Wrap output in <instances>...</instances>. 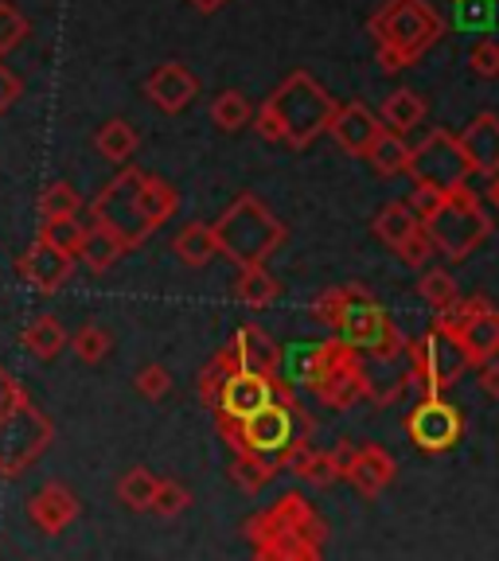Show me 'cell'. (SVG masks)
I'll return each mask as SVG.
<instances>
[{
    "label": "cell",
    "mask_w": 499,
    "mask_h": 561,
    "mask_svg": "<svg viewBox=\"0 0 499 561\" xmlns=\"http://www.w3.org/2000/svg\"><path fill=\"white\" fill-rule=\"evenodd\" d=\"M137 145H140L137 129H133L125 117H110V122L98 125V133H94L98 157L110 160V164H129L133 152H137Z\"/></svg>",
    "instance_id": "f1b7e54d"
},
{
    "label": "cell",
    "mask_w": 499,
    "mask_h": 561,
    "mask_svg": "<svg viewBox=\"0 0 499 561\" xmlns=\"http://www.w3.org/2000/svg\"><path fill=\"white\" fill-rule=\"evenodd\" d=\"M27 35H32V24H27L24 12H20L12 0H0V59L16 51Z\"/></svg>",
    "instance_id": "b9f144b4"
},
{
    "label": "cell",
    "mask_w": 499,
    "mask_h": 561,
    "mask_svg": "<svg viewBox=\"0 0 499 561\" xmlns=\"http://www.w3.org/2000/svg\"><path fill=\"white\" fill-rule=\"evenodd\" d=\"M336 98L328 94L308 70H293L277 82L270 98L254 110V129L262 140L308 149L320 133H328V122L336 114Z\"/></svg>",
    "instance_id": "6da1fadb"
},
{
    "label": "cell",
    "mask_w": 499,
    "mask_h": 561,
    "mask_svg": "<svg viewBox=\"0 0 499 561\" xmlns=\"http://www.w3.org/2000/svg\"><path fill=\"white\" fill-rule=\"evenodd\" d=\"M395 254L402 257V265H410V270H421V265L430 262L438 250H433V242H430V234H426V227H418L413 234H406L402 242L395 245Z\"/></svg>",
    "instance_id": "7dc6e473"
},
{
    "label": "cell",
    "mask_w": 499,
    "mask_h": 561,
    "mask_svg": "<svg viewBox=\"0 0 499 561\" xmlns=\"http://www.w3.org/2000/svg\"><path fill=\"white\" fill-rule=\"evenodd\" d=\"M82 230H87V222H79V215H63V219H44V222H39V242L55 245V250H63V254H70V257H79Z\"/></svg>",
    "instance_id": "8d00e7d4"
},
{
    "label": "cell",
    "mask_w": 499,
    "mask_h": 561,
    "mask_svg": "<svg viewBox=\"0 0 499 561\" xmlns=\"http://www.w3.org/2000/svg\"><path fill=\"white\" fill-rule=\"evenodd\" d=\"M125 254H129V242H125L122 230H114L110 222H90V227L82 230L79 257L87 262L90 273H110Z\"/></svg>",
    "instance_id": "7402d4cb"
},
{
    "label": "cell",
    "mask_w": 499,
    "mask_h": 561,
    "mask_svg": "<svg viewBox=\"0 0 499 561\" xmlns=\"http://www.w3.org/2000/svg\"><path fill=\"white\" fill-rule=\"evenodd\" d=\"M82 195L67 184V180H55L39 192V219H63V215H79Z\"/></svg>",
    "instance_id": "ab89813d"
},
{
    "label": "cell",
    "mask_w": 499,
    "mask_h": 561,
    "mask_svg": "<svg viewBox=\"0 0 499 561\" xmlns=\"http://www.w3.org/2000/svg\"><path fill=\"white\" fill-rule=\"evenodd\" d=\"M24 398V386L12 378L9 367H0V410H9L12 402H20Z\"/></svg>",
    "instance_id": "f5cc1de1"
},
{
    "label": "cell",
    "mask_w": 499,
    "mask_h": 561,
    "mask_svg": "<svg viewBox=\"0 0 499 561\" xmlns=\"http://www.w3.org/2000/svg\"><path fill=\"white\" fill-rule=\"evenodd\" d=\"M465 433V417L441 394H421L418 405L406 413V437L421 453H449Z\"/></svg>",
    "instance_id": "9c48e42d"
},
{
    "label": "cell",
    "mask_w": 499,
    "mask_h": 561,
    "mask_svg": "<svg viewBox=\"0 0 499 561\" xmlns=\"http://www.w3.org/2000/svg\"><path fill=\"white\" fill-rule=\"evenodd\" d=\"M20 343L27 347V355H35V359L52 363L55 355H59L63 347H67V332H63L59 316H32V324L20 332Z\"/></svg>",
    "instance_id": "4dcf8cb0"
},
{
    "label": "cell",
    "mask_w": 499,
    "mask_h": 561,
    "mask_svg": "<svg viewBox=\"0 0 499 561\" xmlns=\"http://www.w3.org/2000/svg\"><path fill=\"white\" fill-rule=\"evenodd\" d=\"M410 152H413V145L406 140V133H395V129H386L383 125V133L375 137V145H371L363 160H371V168L390 180V175H406V168H410Z\"/></svg>",
    "instance_id": "83f0119b"
},
{
    "label": "cell",
    "mask_w": 499,
    "mask_h": 561,
    "mask_svg": "<svg viewBox=\"0 0 499 561\" xmlns=\"http://www.w3.org/2000/svg\"><path fill=\"white\" fill-rule=\"evenodd\" d=\"M172 254L180 257L192 270H203L207 262L219 257V238H215V227L211 222H188L172 242Z\"/></svg>",
    "instance_id": "4316f807"
},
{
    "label": "cell",
    "mask_w": 499,
    "mask_h": 561,
    "mask_svg": "<svg viewBox=\"0 0 499 561\" xmlns=\"http://www.w3.org/2000/svg\"><path fill=\"white\" fill-rule=\"evenodd\" d=\"M211 227L219 238V257H227L230 265H265L290 238L285 222L254 192L235 195V203Z\"/></svg>",
    "instance_id": "3957f363"
},
{
    "label": "cell",
    "mask_w": 499,
    "mask_h": 561,
    "mask_svg": "<svg viewBox=\"0 0 499 561\" xmlns=\"http://www.w3.org/2000/svg\"><path fill=\"white\" fill-rule=\"evenodd\" d=\"M418 297L441 312V308L453 305L461 293H456V280H453V273H449V270H426L418 277Z\"/></svg>",
    "instance_id": "60d3db41"
},
{
    "label": "cell",
    "mask_w": 499,
    "mask_h": 561,
    "mask_svg": "<svg viewBox=\"0 0 499 561\" xmlns=\"http://www.w3.org/2000/svg\"><path fill=\"white\" fill-rule=\"evenodd\" d=\"M254 553L258 558H270V561H316L320 558V542L297 535V530H281V535H273L270 542L254 546Z\"/></svg>",
    "instance_id": "836d02e7"
},
{
    "label": "cell",
    "mask_w": 499,
    "mask_h": 561,
    "mask_svg": "<svg viewBox=\"0 0 499 561\" xmlns=\"http://www.w3.org/2000/svg\"><path fill=\"white\" fill-rule=\"evenodd\" d=\"M348 483L360 491L363 500H375L383 495L390 483H395V456L386 453L383 445H363L355 453V465L348 472Z\"/></svg>",
    "instance_id": "44dd1931"
},
{
    "label": "cell",
    "mask_w": 499,
    "mask_h": 561,
    "mask_svg": "<svg viewBox=\"0 0 499 561\" xmlns=\"http://www.w3.org/2000/svg\"><path fill=\"white\" fill-rule=\"evenodd\" d=\"M20 98H24V79H20V75L9 67V62L0 59V117L9 114V110L20 102Z\"/></svg>",
    "instance_id": "816d5d0a"
},
{
    "label": "cell",
    "mask_w": 499,
    "mask_h": 561,
    "mask_svg": "<svg viewBox=\"0 0 499 561\" xmlns=\"http://www.w3.org/2000/svg\"><path fill=\"white\" fill-rule=\"evenodd\" d=\"M378 122H383L386 129H395V133L418 129V125L426 122V98H421L418 90H410V87L390 90V94L383 98V105H378Z\"/></svg>",
    "instance_id": "484cf974"
},
{
    "label": "cell",
    "mask_w": 499,
    "mask_h": 561,
    "mask_svg": "<svg viewBox=\"0 0 499 561\" xmlns=\"http://www.w3.org/2000/svg\"><path fill=\"white\" fill-rule=\"evenodd\" d=\"M67 347L75 351V359L87 363V367H98V363L110 355V347H114V335L105 332L102 324H82L79 332L70 335Z\"/></svg>",
    "instance_id": "d590c367"
},
{
    "label": "cell",
    "mask_w": 499,
    "mask_h": 561,
    "mask_svg": "<svg viewBox=\"0 0 499 561\" xmlns=\"http://www.w3.org/2000/svg\"><path fill=\"white\" fill-rule=\"evenodd\" d=\"M386 324V312H383V305H378L375 297H371L367 289L355 297V305L348 308V316H343V324H340V332L336 335H343V340L351 343V347H367L371 340L378 335V328Z\"/></svg>",
    "instance_id": "603a6c76"
},
{
    "label": "cell",
    "mask_w": 499,
    "mask_h": 561,
    "mask_svg": "<svg viewBox=\"0 0 499 561\" xmlns=\"http://www.w3.org/2000/svg\"><path fill=\"white\" fill-rule=\"evenodd\" d=\"M438 324H445L449 332L461 340L468 363L480 367L488 359H499V308L488 297H456L449 308H441L433 316Z\"/></svg>",
    "instance_id": "52a82bcc"
},
{
    "label": "cell",
    "mask_w": 499,
    "mask_h": 561,
    "mask_svg": "<svg viewBox=\"0 0 499 561\" xmlns=\"http://www.w3.org/2000/svg\"><path fill=\"white\" fill-rule=\"evenodd\" d=\"M363 355H367V359H375V363H395V359H402V355H406V335H402V328H398L395 320L386 316V324L378 328L375 340H371L367 347H363Z\"/></svg>",
    "instance_id": "ee69618b"
},
{
    "label": "cell",
    "mask_w": 499,
    "mask_h": 561,
    "mask_svg": "<svg viewBox=\"0 0 499 561\" xmlns=\"http://www.w3.org/2000/svg\"><path fill=\"white\" fill-rule=\"evenodd\" d=\"M133 390H137L140 398H149V402H160V398L172 390V375H168V367H160V363H149V367H140L137 375H133Z\"/></svg>",
    "instance_id": "bcb514c9"
},
{
    "label": "cell",
    "mask_w": 499,
    "mask_h": 561,
    "mask_svg": "<svg viewBox=\"0 0 499 561\" xmlns=\"http://www.w3.org/2000/svg\"><path fill=\"white\" fill-rule=\"evenodd\" d=\"M468 67L476 79H499V44L496 39H476L468 51Z\"/></svg>",
    "instance_id": "c3c4849f"
},
{
    "label": "cell",
    "mask_w": 499,
    "mask_h": 561,
    "mask_svg": "<svg viewBox=\"0 0 499 561\" xmlns=\"http://www.w3.org/2000/svg\"><path fill=\"white\" fill-rule=\"evenodd\" d=\"M406 175H410L413 184H433V187H441V192H449V187H456V184H468L473 168H468V157H465V149H461V137H456V133L433 129L430 137H421V145H413Z\"/></svg>",
    "instance_id": "ba28073f"
},
{
    "label": "cell",
    "mask_w": 499,
    "mask_h": 561,
    "mask_svg": "<svg viewBox=\"0 0 499 561\" xmlns=\"http://www.w3.org/2000/svg\"><path fill=\"white\" fill-rule=\"evenodd\" d=\"M367 390H371V378H367V367H363V351H351L348 359H340L328 370L325 382L316 386L313 394L320 398V405L343 413L360 402V398H367Z\"/></svg>",
    "instance_id": "5bb4252c"
},
{
    "label": "cell",
    "mask_w": 499,
    "mask_h": 561,
    "mask_svg": "<svg viewBox=\"0 0 499 561\" xmlns=\"http://www.w3.org/2000/svg\"><path fill=\"white\" fill-rule=\"evenodd\" d=\"M145 98L157 105L160 114H184L188 105L200 98V79H195L184 62L175 59L160 62L149 79H145Z\"/></svg>",
    "instance_id": "4fadbf2b"
},
{
    "label": "cell",
    "mask_w": 499,
    "mask_h": 561,
    "mask_svg": "<svg viewBox=\"0 0 499 561\" xmlns=\"http://www.w3.org/2000/svg\"><path fill=\"white\" fill-rule=\"evenodd\" d=\"M192 507V491L184 488L180 480H160L157 483V495H152L149 511L160 518H180L184 511Z\"/></svg>",
    "instance_id": "7bdbcfd3"
},
{
    "label": "cell",
    "mask_w": 499,
    "mask_h": 561,
    "mask_svg": "<svg viewBox=\"0 0 499 561\" xmlns=\"http://www.w3.org/2000/svg\"><path fill=\"white\" fill-rule=\"evenodd\" d=\"M421 227H426V234H430L433 250H438L441 257L465 262V257H473L476 250L488 242L496 222H491V215L484 210L480 195H476L473 187L456 184V187H449L441 207L433 210Z\"/></svg>",
    "instance_id": "277c9868"
},
{
    "label": "cell",
    "mask_w": 499,
    "mask_h": 561,
    "mask_svg": "<svg viewBox=\"0 0 499 561\" xmlns=\"http://www.w3.org/2000/svg\"><path fill=\"white\" fill-rule=\"evenodd\" d=\"M453 4H461V0H453Z\"/></svg>",
    "instance_id": "680465c9"
},
{
    "label": "cell",
    "mask_w": 499,
    "mask_h": 561,
    "mask_svg": "<svg viewBox=\"0 0 499 561\" xmlns=\"http://www.w3.org/2000/svg\"><path fill=\"white\" fill-rule=\"evenodd\" d=\"M406 359H410V378L418 382L421 394H445L449 386H456V378L473 367L461 340L438 320L426 335L406 340Z\"/></svg>",
    "instance_id": "8992f818"
},
{
    "label": "cell",
    "mask_w": 499,
    "mask_h": 561,
    "mask_svg": "<svg viewBox=\"0 0 499 561\" xmlns=\"http://www.w3.org/2000/svg\"><path fill=\"white\" fill-rule=\"evenodd\" d=\"M235 347V359H238V370H254V375H277L281 367V347L273 343V335L258 324H242L230 340Z\"/></svg>",
    "instance_id": "ffe728a7"
},
{
    "label": "cell",
    "mask_w": 499,
    "mask_h": 561,
    "mask_svg": "<svg viewBox=\"0 0 499 561\" xmlns=\"http://www.w3.org/2000/svg\"><path fill=\"white\" fill-rule=\"evenodd\" d=\"M16 273L32 285L35 293H44V297H52V293H59L63 285L70 280V273H75V257L63 254V250H55V245L39 242L35 238L32 245H27L24 254L16 257Z\"/></svg>",
    "instance_id": "7c38bea8"
},
{
    "label": "cell",
    "mask_w": 499,
    "mask_h": 561,
    "mask_svg": "<svg viewBox=\"0 0 499 561\" xmlns=\"http://www.w3.org/2000/svg\"><path fill=\"white\" fill-rule=\"evenodd\" d=\"M300 480L308 483V488H332V483H340V468H336V460H332V453H308V460L300 465Z\"/></svg>",
    "instance_id": "f6af8a7d"
},
{
    "label": "cell",
    "mask_w": 499,
    "mask_h": 561,
    "mask_svg": "<svg viewBox=\"0 0 499 561\" xmlns=\"http://www.w3.org/2000/svg\"><path fill=\"white\" fill-rule=\"evenodd\" d=\"M211 122L223 133H238L254 122V105H250V98H246L242 90H223V94L211 102Z\"/></svg>",
    "instance_id": "e575fe53"
},
{
    "label": "cell",
    "mask_w": 499,
    "mask_h": 561,
    "mask_svg": "<svg viewBox=\"0 0 499 561\" xmlns=\"http://www.w3.org/2000/svg\"><path fill=\"white\" fill-rule=\"evenodd\" d=\"M456 137H461V149H465L473 175L499 172V114H476Z\"/></svg>",
    "instance_id": "d6986e66"
},
{
    "label": "cell",
    "mask_w": 499,
    "mask_h": 561,
    "mask_svg": "<svg viewBox=\"0 0 499 561\" xmlns=\"http://www.w3.org/2000/svg\"><path fill=\"white\" fill-rule=\"evenodd\" d=\"M371 227H375V238H378V242L395 250V245L402 242L406 234H413V230L421 227V219L410 210V203H406V199H395V203H386V207L378 210Z\"/></svg>",
    "instance_id": "1f68e13d"
},
{
    "label": "cell",
    "mask_w": 499,
    "mask_h": 561,
    "mask_svg": "<svg viewBox=\"0 0 499 561\" xmlns=\"http://www.w3.org/2000/svg\"><path fill=\"white\" fill-rule=\"evenodd\" d=\"M227 476H230V483H235L238 491H246V495H258V491H262L265 483L277 476V465H273L270 456L250 453V448H235V460L227 465Z\"/></svg>",
    "instance_id": "f546056e"
},
{
    "label": "cell",
    "mask_w": 499,
    "mask_h": 561,
    "mask_svg": "<svg viewBox=\"0 0 499 561\" xmlns=\"http://www.w3.org/2000/svg\"><path fill=\"white\" fill-rule=\"evenodd\" d=\"M246 538H250V542L254 546H262V542H270L273 535H281V530H285V526L277 523V515H273V511H258V515H250L246 518Z\"/></svg>",
    "instance_id": "f907efd6"
},
{
    "label": "cell",
    "mask_w": 499,
    "mask_h": 561,
    "mask_svg": "<svg viewBox=\"0 0 499 561\" xmlns=\"http://www.w3.org/2000/svg\"><path fill=\"white\" fill-rule=\"evenodd\" d=\"M351 351H360V347H351L343 335H332V340H325V343H300V347L290 351V375L297 378L305 390H316V386L325 382L328 370L340 359H348Z\"/></svg>",
    "instance_id": "e0dca14e"
},
{
    "label": "cell",
    "mask_w": 499,
    "mask_h": 561,
    "mask_svg": "<svg viewBox=\"0 0 499 561\" xmlns=\"http://www.w3.org/2000/svg\"><path fill=\"white\" fill-rule=\"evenodd\" d=\"M488 180H491V184H488V199L499 207V172H496V175H488Z\"/></svg>",
    "instance_id": "6f0895ef"
},
{
    "label": "cell",
    "mask_w": 499,
    "mask_h": 561,
    "mask_svg": "<svg viewBox=\"0 0 499 561\" xmlns=\"http://www.w3.org/2000/svg\"><path fill=\"white\" fill-rule=\"evenodd\" d=\"M277 375H254V370H235V375L223 378L219 386V398H215V417L219 421H242L250 417L254 410H262L265 402L277 398Z\"/></svg>",
    "instance_id": "8fae6325"
},
{
    "label": "cell",
    "mask_w": 499,
    "mask_h": 561,
    "mask_svg": "<svg viewBox=\"0 0 499 561\" xmlns=\"http://www.w3.org/2000/svg\"><path fill=\"white\" fill-rule=\"evenodd\" d=\"M238 370V359H235V347H223L215 359L207 363V367L200 370V378H195V394L203 398V405H215V398H219V386L227 375H235Z\"/></svg>",
    "instance_id": "f35d334b"
},
{
    "label": "cell",
    "mask_w": 499,
    "mask_h": 561,
    "mask_svg": "<svg viewBox=\"0 0 499 561\" xmlns=\"http://www.w3.org/2000/svg\"><path fill=\"white\" fill-rule=\"evenodd\" d=\"M367 32L375 39L378 67L398 75L445 39V20L430 0H386L367 20Z\"/></svg>",
    "instance_id": "7a4b0ae2"
},
{
    "label": "cell",
    "mask_w": 499,
    "mask_h": 561,
    "mask_svg": "<svg viewBox=\"0 0 499 561\" xmlns=\"http://www.w3.org/2000/svg\"><path fill=\"white\" fill-rule=\"evenodd\" d=\"M441 199H445V192H441V187H433V184H413V192L406 195V203H410V210L418 215L421 222L430 219L433 210L441 207Z\"/></svg>",
    "instance_id": "681fc988"
},
{
    "label": "cell",
    "mask_w": 499,
    "mask_h": 561,
    "mask_svg": "<svg viewBox=\"0 0 499 561\" xmlns=\"http://www.w3.org/2000/svg\"><path fill=\"white\" fill-rule=\"evenodd\" d=\"M160 476H152L149 468H129V472L117 480V500L129 511H149L152 495H157Z\"/></svg>",
    "instance_id": "74e56055"
},
{
    "label": "cell",
    "mask_w": 499,
    "mask_h": 561,
    "mask_svg": "<svg viewBox=\"0 0 499 561\" xmlns=\"http://www.w3.org/2000/svg\"><path fill=\"white\" fill-rule=\"evenodd\" d=\"M484 398H499V359L480 363V378H476Z\"/></svg>",
    "instance_id": "db71d44e"
},
{
    "label": "cell",
    "mask_w": 499,
    "mask_h": 561,
    "mask_svg": "<svg viewBox=\"0 0 499 561\" xmlns=\"http://www.w3.org/2000/svg\"><path fill=\"white\" fill-rule=\"evenodd\" d=\"M270 511L277 515V523L285 526V530H297V535L313 538V542H325L328 523L316 515V507L305 500V495H300V491H285V495H281Z\"/></svg>",
    "instance_id": "cb8c5ba5"
},
{
    "label": "cell",
    "mask_w": 499,
    "mask_h": 561,
    "mask_svg": "<svg viewBox=\"0 0 499 561\" xmlns=\"http://www.w3.org/2000/svg\"><path fill=\"white\" fill-rule=\"evenodd\" d=\"M27 518H32L35 530L44 535H63L75 518H79V495L67 488V483H44L27 500Z\"/></svg>",
    "instance_id": "ac0fdd59"
},
{
    "label": "cell",
    "mask_w": 499,
    "mask_h": 561,
    "mask_svg": "<svg viewBox=\"0 0 499 561\" xmlns=\"http://www.w3.org/2000/svg\"><path fill=\"white\" fill-rule=\"evenodd\" d=\"M188 4H192L195 12H203V16H215V12H219L227 0H188Z\"/></svg>",
    "instance_id": "9f6ffc18"
},
{
    "label": "cell",
    "mask_w": 499,
    "mask_h": 561,
    "mask_svg": "<svg viewBox=\"0 0 499 561\" xmlns=\"http://www.w3.org/2000/svg\"><path fill=\"white\" fill-rule=\"evenodd\" d=\"M230 297L246 308H270L281 297V280L265 265H238V277L230 280Z\"/></svg>",
    "instance_id": "d4e9b609"
},
{
    "label": "cell",
    "mask_w": 499,
    "mask_h": 561,
    "mask_svg": "<svg viewBox=\"0 0 499 561\" xmlns=\"http://www.w3.org/2000/svg\"><path fill=\"white\" fill-rule=\"evenodd\" d=\"M55 445V421L32 398H20L0 410V476H24Z\"/></svg>",
    "instance_id": "5b68a950"
},
{
    "label": "cell",
    "mask_w": 499,
    "mask_h": 561,
    "mask_svg": "<svg viewBox=\"0 0 499 561\" xmlns=\"http://www.w3.org/2000/svg\"><path fill=\"white\" fill-rule=\"evenodd\" d=\"M355 453H360L355 440H340V445L332 448V460H336V468H340V480H348L351 465H355Z\"/></svg>",
    "instance_id": "11a10c76"
},
{
    "label": "cell",
    "mask_w": 499,
    "mask_h": 561,
    "mask_svg": "<svg viewBox=\"0 0 499 561\" xmlns=\"http://www.w3.org/2000/svg\"><path fill=\"white\" fill-rule=\"evenodd\" d=\"M363 293V285H340V289H325L320 297H313V305H308V316H313L316 324H325L328 332H340L343 316H348V308L355 305V297Z\"/></svg>",
    "instance_id": "d6a6232c"
},
{
    "label": "cell",
    "mask_w": 499,
    "mask_h": 561,
    "mask_svg": "<svg viewBox=\"0 0 499 561\" xmlns=\"http://www.w3.org/2000/svg\"><path fill=\"white\" fill-rule=\"evenodd\" d=\"M140 168L125 164L110 184L98 192V199L90 203V222H110L114 230H122V238L129 242V250H137V230H133V203H137V187L145 184Z\"/></svg>",
    "instance_id": "30bf717a"
},
{
    "label": "cell",
    "mask_w": 499,
    "mask_h": 561,
    "mask_svg": "<svg viewBox=\"0 0 499 561\" xmlns=\"http://www.w3.org/2000/svg\"><path fill=\"white\" fill-rule=\"evenodd\" d=\"M328 133H332V140L348 157H367V149L375 145L378 133H383V122H378V114L371 105L348 102V105H336Z\"/></svg>",
    "instance_id": "9a60e30c"
},
{
    "label": "cell",
    "mask_w": 499,
    "mask_h": 561,
    "mask_svg": "<svg viewBox=\"0 0 499 561\" xmlns=\"http://www.w3.org/2000/svg\"><path fill=\"white\" fill-rule=\"evenodd\" d=\"M180 207V195L168 180L160 175H145V184L137 187V203H133V230H137V242H149L160 227L175 215Z\"/></svg>",
    "instance_id": "2e32d148"
}]
</instances>
